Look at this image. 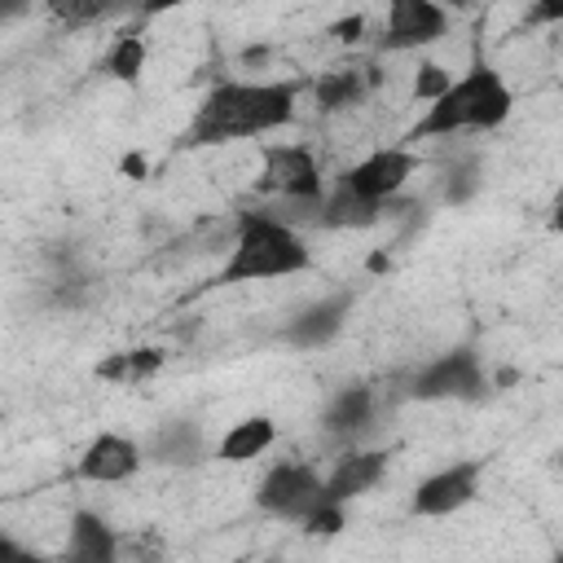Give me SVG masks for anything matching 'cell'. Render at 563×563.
Returning a JSON list of instances; mask_svg holds the SVG:
<instances>
[{
	"instance_id": "6da1fadb",
	"label": "cell",
	"mask_w": 563,
	"mask_h": 563,
	"mask_svg": "<svg viewBox=\"0 0 563 563\" xmlns=\"http://www.w3.org/2000/svg\"><path fill=\"white\" fill-rule=\"evenodd\" d=\"M299 88L286 79H224L216 84L185 128V145L207 150L224 141H255L295 119Z\"/></svg>"
},
{
	"instance_id": "7a4b0ae2",
	"label": "cell",
	"mask_w": 563,
	"mask_h": 563,
	"mask_svg": "<svg viewBox=\"0 0 563 563\" xmlns=\"http://www.w3.org/2000/svg\"><path fill=\"white\" fill-rule=\"evenodd\" d=\"M312 268V246L299 229L264 216L260 207L242 211L233 224L229 260L220 264V286H246V282H273L295 277Z\"/></svg>"
},
{
	"instance_id": "3957f363",
	"label": "cell",
	"mask_w": 563,
	"mask_h": 563,
	"mask_svg": "<svg viewBox=\"0 0 563 563\" xmlns=\"http://www.w3.org/2000/svg\"><path fill=\"white\" fill-rule=\"evenodd\" d=\"M510 110H515L510 84H506L493 66L475 62L466 75H457V79L418 114L409 141H422V136L435 141V136H462V132H493V128H501V123L510 119Z\"/></svg>"
},
{
	"instance_id": "277c9868",
	"label": "cell",
	"mask_w": 563,
	"mask_h": 563,
	"mask_svg": "<svg viewBox=\"0 0 563 563\" xmlns=\"http://www.w3.org/2000/svg\"><path fill=\"white\" fill-rule=\"evenodd\" d=\"M255 506L273 519L286 523H308L321 506H325V475L312 462H277L264 471V479L255 484Z\"/></svg>"
},
{
	"instance_id": "5b68a950",
	"label": "cell",
	"mask_w": 563,
	"mask_h": 563,
	"mask_svg": "<svg viewBox=\"0 0 563 563\" xmlns=\"http://www.w3.org/2000/svg\"><path fill=\"white\" fill-rule=\"evenodd\" d=\"M409 400H484L488 396V374L475 347H449L440 356H431L422 369H413Z\"/></svg>"
},
{
	"instance_id": "8992f818",
	"label": "cell",
	"mask_w": 563,
	"mask_h": 563,
	"mask_svg": "<svg viewBox=\"0 0 563 563\" xmlns=\"http://www.w3.org/2000/svg\"><path fill=\"white\" fill-rule=\"evenodd\" d=\"M260 194L277 202H321L325 198V176L312 154V145L286 141V145H264L260 154Z\"/></svg>"
},
{
	"instance_id": "52a82bcc",
	"label": "cell",
	"mask_w": 563,
	"mask_h": 563,
	"mask_svg": "<svg viewBox=\"0 0 563 563\" xmlns=\"http://www.w3.org/2000/svg\"><path fill=\"white\" fill-rule=\"evenodd\" d=\"M479 484H484V462L479 457H462V462H449L431 475L418 479V488L409 493V510L418 519H444V515H457L462 506H471L479 497Z\"/></svg>"
},
{
	"instance_id": "ba28073f",
	"label": "cell",
	"mask_w": 563,
	"mask_h": 563,
	"mask_svg": "<svg viewBox=\"0 0 563 563\" xmlns=\"http://www.w3.org/2000/svg\"><path fill=\"white\" fill-rule=\"evenodd\" d=\"M418 163H422V158H418L413 150H405V145H378V150H369L365 158H356V163L343 172V180H347L361 198L387 207V202L409 185V176L418 172Z\"/></svg>"
},
{
	"instance_id": "9c48e42d",
	"label": "cell",
	"mask_w": 563,
	"mask_h": 563,
	"mask_svg": "<svg viewBox=\"0 0 563 563\" xmlns=\"http://www.w3.org/2000/svg\"><path fill=\"white\" fill-rule=\"evenodd\" d=\"M444 31H449V9H440L435 0H391L387 13H383L378 48H387V53L427 48Z\"/></svg>"
},
{
	"instance_id": "30bf717a",
	"label": "cell",
	"mask_w": 563,
	"mask_h": 563,
	"mask_svg": "<svg viewBox=\"0 0 563 563\" xmlns=\"http://www.w3.org/2000/svg\"><path fill=\"white\" fill-rule=\"evenodd\" d=\"M141 466H145L141 440H132L123 431H97L84 444V453L75 462V475L88 479V484H128Z\"/></svg>"
},
{
	"instance_id": "8fae6325",
	"label": "cell",
	"mask_w": 563,
	"mask_h": 563,
	"mask_svg": "<svg viewBox=\"0 0 563 563\" xmlns=\"http://www.w3.org/2000/svg\"><path fill=\"white\" fill-rule=\"evenodd\" d=\"M352 303H356V290H347V286H343V290H330V295L312 299L308 308H299V312L282 325V339H286L290 347H303V352L325 347V343L347 325Z\"/></svg>"
},
{
	"instance_id": "7c38bea8",
	"label": "cell",
	"mask_w": 563,
	"mask_h": 563,
	"mask_svg": "<svg viewBox=\"0 0 563 563\" xmlns=\"http://www.w3.org/2000/svg\"><path fill=\"white\" fill-rule=\"evenodd\" d=\"M141 449H145V462L172 466V471H194V466H202V462L211 457L207 431H202V422H194V418H167V422H158V427L141 440Z\"/></svg>"
},
{
	"instance_id": "4fadbf2b",
	"label": "cell",
	"mask_w": 563,
	"mask_h": 563,
	"mask_svg": "<svg viewBox=\"0 0 563 563\" xmlns=\"http://www.w3.org/2000/svg\"><path fill=\"white\" fill-rule=\"evenodd\" d=\"M374 413H378V391L365 387V383H352V387H339L325 409H321V431L330 440H339L343 449H361V440L369 435L374 427Z\"/></svg>"
},
{
	"instance_id": "5bb4252c",
	"label": "cell",
	"mask_w": 563,
	"mask_h": 563,
	"mask_svg": "<svg viewBox=\"0 0 563 563\" xmlns=\"http://www.w3.org/2000/svg\"><path fill=\"white\" fill-rule=\"evenodd\" d=\"M383 475H387V453H383V449H365V444H361V449H343V453L334 457L330 475H325V501L347 506L352 497L369 493Z\"/></svg>"
},
{
	"instance_id": "9a60e30c",
	"label": "cell",
	"mask_w": 563,
	"mask_h": 563,
	"mask_svg": "<svg viewBox=\"0 0 563 563\" xmlns=\"http://www.w3.org/2000/svg\"><path fill=\"white\" fill-rule=\"evenodd\" d=\"M123 545L119 532L97 515V510H75L66 528V545L57 563H119Z\"/></svg>"
},
{
	"instance_id": "2e32d148",
	"label": "cell",
	"mask_w": 563,
	"mask_h": 563,
	"mask_svg": "<svg viewBox=\"0 0 563 563\" xmlns=\"http://www.w3.org/2000/svg\"><path fill=\"white\" fill-rule=\"evenodd\" d=\"M383 220V207L361 198L343 176L325 185V198H321V220L317 229H369Z\"/></svg>"
},
{
	"instance_id": "e0dca14e",
	"label": "cell",
	"mask_w": 563,
	"mask_h": 563,
	"mask_svg": "<svg viewBox=\"0 0 563 563\" xmlns=\"http://www.w3.org/2000/svg\"><path fill=\"white\" fill-rule=\"evenodd\" d=\"M273 440H277V422H273L268 413H251V418L233 422V427L220 435L216 457H220V462H229V466H238V462L260 457V453H264Z\"/></svg>"
},
{
	"instance_id": "ac0fdd59",
	"label": "cell",
	"mask_w": 563,
	"mask_h": 563,
	"mask_svg": "<svg viewBox=\"0 0 563 563\" xmlns=\"http://www.w3.org/2000/svg\"><path fill=\"white\" fill-rule=\"evenodd\" d=\"M141 66H145V40L141 35H119L110 44V53H106V70L114 79L132 84V79H141Z\"/></svg>"
},
{
	"instance_id": "d6986e66",
	"label": "cell",
	"mask_w": 563,
	"mask_h": 563,
	"mask_svg": "<svg viewBox=\"0 0 563 563\" xmlns=\"http://www.w3.org/2000/svg\"><path fill=\"white\" fill-rule=\"evenodd\" d=\"M356 97H361V75H356V70H334V75H325V79L317 84L321 110H343V106H352Z\"/></svg>"
},
{
	"instance_id": "ffe728a7",
	"label": "cell",
	"mask_w": 563,
	"mask_h": 563,
	"mask_svg": "<svg viewBox=\"0 0 563 563\" xmlns=\"http://www.w3.org/2000/svg\"><path fill=\"white\" fill-rule=\"evenodd\" d=\"M479 189V167L475 163H453L449 176H444V202H466L471 194Z\"/></svg>"
},
{
	"instance_id": "44dd1931",
	"label": "cell",
	"mask_w": 563,
	"mask_h": 563,
	"mask_svg": "<svg viewBox=\"0 0 563 563\" xmlns=\"http://www.w3.org/2000/svg\"><path fill=\"white\" fill-rule=\"evenodd\" d=\"M449 84H453V79H449L440 66H422V70H418V79H413V97L431 106V101H435V97H440Z\"/></svg>"
},
{
	"instance_id": "7402d4cb",
	"label": "cell",
	"mask_w": 563,
	"mask_h": 563,
	"mask_svg": "<svg viewBox=\"0 0 563 563\" xmlns=\"http://www.w3.org/2000/svg\"><path fill=\"white\" fill-rule=\"evenodd\" d=\"M66 22H92V18H101L106 13V4H97V0H70V4H53Z\"/></svg>"
},
{
	"instance_id": "603a6c76",
	"label": "cell",
	"mask_w": 563,
	"mask_h": 563,
	"mask_svg": "<svg viewBox=\"0 0 563 563\" xmlns=\"http://www.w3.org/2000/svg\"><path fill=\"white\" fill-rule=\"evenodd\" d=\"M528 22H563V4L559 0L537 4V9H528Z\"/></svg>"
},
{
	"instance_id": "cb8c5ba5",
	"label": "cell",
	"mask_w": 563,
	"mask_h": 563,
	"mask_svg": "<svg viewBox=\"0 0 563 563\" xmlns=\"http://www.w3.org/2000/svg\"><path fill=\"white\" fill-rule=\"evenodd\" d=\"M550 229H554V233H563V198L550 207Z\"/></svg>"
},
{
	"instance_id": "d4e9b609",
	"label": "cell",
	"mask_w": 563,
	"mask_h": 563,
	"mask_svg": "<svg viewBox=\"0 0 563 563\" xmlns=\"http://www.w3.org/2000/svg\"><path fill=\"white\" fill-rule=\"evenodd\" d=\"M550 563H563V550H559V554H554V559H550Z\"/></svg>"
}]
</instances>
